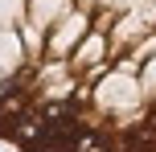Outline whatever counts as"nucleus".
<instances>
[{"mask_svg":"<svg viewBox=\"0 0 156 152\" xmlns=\"http://www.w3.org/2000/svg\"><path fill=\"white\" fill-rule=\"evenodd\" d=\"M70 152H111V144L103 136H94V132H78L74 144H70Z\"/></svg>","mask_w":156,"mask_h":152,"instance_id":"obj_1","label":"nucleus"}]
</instances>
